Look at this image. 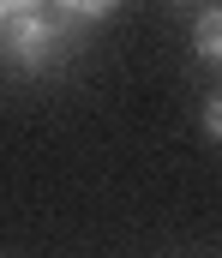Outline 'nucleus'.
Masks as SVG:
<instances>
[{
  "label": "nucleus",
  "mask_w": 222,
  "mask_h": 258,
  "mask_svg": "<svg viewBox=\"0 0 222 258\" xmlns=\"http://www.w3.org/2000/svg\"><path fill=\"white\" fill-rule=\"evenodd\" d=\"M0 48L24 72H54L72 54V18H60V12H24V18H12L0 30Z\"/></svg>",
  "instance_id": "1"
},
{
  "label": "nucleus",
  "mask_w": 222,
  "mask_h": 258,
  "mask_svg": "<svg viewBox=\"0 0 222 258\" xmlns=\"http://www.w3.org/2000/svg\"><path fill=\"white\" fill-rule=\"evenodd\" d=\"M192 48H198L210 66H222V6H204V12H198V24H192Z\"/></svg>",
  "instance_id": "2"
},
{
  "label": "nucleus",
  "mask_w": 222,
  "mask_h": 258,
  "mask_svg": "<svg viewBox=\"0 0 222 258\" xmlns=\"http://www.w3.org/2000/svg\"><path fill=\"white\" fill-rule=\"evenodd\" d=\"M114 6H120V0H60V18H72V24H102Z\"/></svg>",
  "instance_id": "3"
},
{
  "label": "nucleus",
  "mask_w": 222,
  "mask_h": 258,
  "mask_svg": "<svg viewBox=\"0 0 222 258\" xmlns=\"http://www.w3.org/2000/svg\"><path fill=\"white\" fill-rule=\"evenodd\" d=\"M204 132H210V138L222 144V90L210 96V102H204Z\"/></svg>",
  "instance_id": "4"
},
{
  "label": "nucleus",
  "mask_w": 222,
  "mask_h": 258,
  "mask_svg": "<svg viewBox=\"0 0 222 258\" xmlns=\"http://www.w3.org/2000/svg\"><path fill=\"white\" fill-rule=\"evenodd\" d=\"M6 6H12V12H42L48 0H6Z\"/></svg>",
  "instance_id": "5"
}]
</instances>
